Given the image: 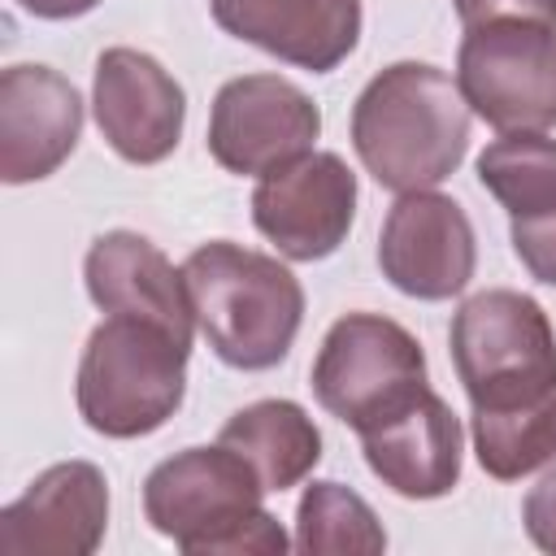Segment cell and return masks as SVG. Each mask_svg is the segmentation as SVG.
I'll return each mask as SVG.
<instances>
[{"mask_svg": "<svg viewBox=\"0 0 556 556\" xmlns=\"http://www.w3.org/2000/svg\"><path fill=\"white\" fill-rule=\"evenodd\" d=\"M308 382L317 404L356 434L400 417L430 391L417 334L382 313H343L326 330Z\"/></svg>", "mask_w": 556, "mask_h": 556, "instance_id": "6", "label": "cell"}, {"mask_svg": "<svg viewBox=\"0 0 556 556\" xmlns=\"http://www.w3.org/2000/svg\"><path fill=\"white\" fill-rule=\"evenodd\" d=\"M213 22L308 74L343 65L361 39V0H208Z\"/></svg>", "mask_w": 556, "mask_h": 556, "instance_id": "14", "label": "cell"}, {"mask_svg": "<svg viewBox=\"0 0 556 556\" xmlns=\"http://www.w3.org/2000/svg\"><path fill=\"white\" fill-rule=\"evenodd\" d=\"M460 26H478V22H543L556 26V0H452Z\"/></svg>", "mask_w": 556, "mask_h": 556, "instance_id": "22", "label": "cell"}, {"mask_svg": "<svg viewBox=\"0 0 556 556\" xmlns=\"http://www.w3.org/2000/svg\"><path fill=\"white\" fill-rule=\"evenodd\" d=\"M83 135V100L52 65L0 70V178L9 187L56 174Z\"/></svg>", "mask_w": 556, "mask_h": 556, "instance_id": "13", "label": "cell"}, {"mask_svg": "<svg viewBox=\"0 0 556 556\" xmlns=\"http://www.w3.org/2000/svg\"><path fill=\"white\" fill-rule=\"evenodd\" d=\"M521 521H526V534L539 552H552L556 556V465L530 486L526 504H521Z\"/></svg>", "mask_w": 556, "mask_h": 556, "instance_id": "23", "label": "cell"}, {"mask_svg": "<svg viewBox=\"0 0 556 556\" xmlns=\"http://www.w3.org/2000/svg\"><path fill=\"white\" fill-rule=\"evenodd\" d=\"M300 552H361L374 556L387 547V530L378 513L343 482H308L295 508Z\"/></svg>", "mask_w": 556, "mask_h": 556, "instance_id": "19", "label": "cell"}, {"mask_svg": "<svg viewBox=\"0 0 556 556\" xmlns=\"http://www.w3.org/2000/svg\"><path fill=\"white\" fill-rule=\"evenodd\" d=\"M109 530V482L91 460L48 465L0 508L4 556H91Z\"/></svg>", "mask_w": 556, "mask_h": 556, "instance_id": "12", "label": "cell"}, {"mask_svg": "<svg viewBox=\"0 0 556 556\" xmlns=\"http://www.w3.org/2000/svg\"><path fill=\"white\" fill-rule=\"evenodd\" d=\"M87 295L100 313H130L161 321L178 334H195V313L187 300L182 269L143 235L135 230H104L91 239L83 261Z\"/></svg>", "mask_w": 556, "mask_h": 556, "instance_id": "16", "label": "cell"}, {"mask_svg": "<svg viewBox=\"0 0 556 556\" xmlns=\"http://www.w3.org/2000/svg\"><path fill=\"white\" fill-rule=\"evenodd\" d=\"M217 443L235 447L256 469L269 495L300 486L321 460V430L295 400H256L239 408L222 426Z\"/></svg>", "mask_w": 556, "mask_h": 556, "instance_id": "17", "label": "cell"}, {"mask_svg": "<svg viewBox=\"0 0 556 556\" xmlns=\"http://www.w3.org/2000/svg\"><path fill=\"white\" fill-rule=\"evenodd\" d=\"M473 452L478 465L500 482H517L556 460V391L517 413L473 417Z\"/></svg>", "mask_w": 556, "mask_h": 556, "instance_id": "20", "label": "cell"}, {"mask_svg": "<svg viewBox=\"0 0 556 556\" xmlns=\"http://www.w3.org/2000/svg\"><path fill=\"white\" fill-rule=\"evenodd\" d=\"M513 252L517 261L530 269V278L556 287V213H539V217H513Z\"/></svg>", "mask_w": 556, "mask_h": 556, "instance_id": "21", "label": "cell"}, {"mask_svg": "<svg viewBox=\"0 0 556 556\" xmlns=\"http://www.w3.org/2000/svg\"><path fill=\"white\" fill-rule=\"evenodd\" d=\"M478 182L508 217L556 213V139L543 130H508L478 152Z\"/></svg>", "mask_w": 556, "mask_h": 556, "instance_id": "18", "label": "cell"}, {"mask_svg": "<svg viewBox=\"0 0 556 556\" xmlns=\"http://www.w3.org/2000/svg\"><path fill=\"white\" fill-rule=\"evenodd\" d=\"M191 339L130 313H104L78 356V417L104 439L161 430L187 395Z\"/></svg>", "mask_w": 556, "mask_h": 556, "instance_id": "4", "label": "cell"}, {"mask_svg": "<svg viewBox=\"0 0 556 556\" xmlns=\"http://www.w3.org/2000/svg\"><path fill=\"white\" fill-rule=\"evenodd\" d=\"M352 217L356 174L334 152H308L252 191V222L287 261H326L348 239Z\"/></svg>", "mask_w": 556, "mask_h": 556, "instance_id": "10", "label": "cell"}, {"mask_svg": "<svg viewBox=\"0 0 556 556\" xmlns=\"http://www.w3.org/2000/svg\"><path fill=\"white\" fill-rule=\"evenodd\" d=\"M182 282L217 361L243 374L287 361L304 321V287L278 256L213 239L182 261Z\"/></svg>", "mask_w": 556, "mask_h": 556, "instance_id": "3", "label": "cell"}, {"mask_svg": "<svg viewBox=\"0 0 556 556\" xmlns=\"http://www.w3.org/2000/svg\"><path fill=\"white\" fill-rule=\"evenodd\" d=\"M352 148L369 178L395 195L452 178L469 148V104L430 61H395L352 104Z\"/></svg>", "mask_w": 556, "mask_h": 556, "instance_id": "1", "label": "cell"}, {"mask_svg": "<svg viewBox=\"0 0 556 556\" xmlns=\"http://www.w3.org/2000/svg\"><path fill=\"white\" fill-rule=\"evenodd\" d=\"M447 343L473 417L517 413L556 391V330L534 295L513 287L469 295L452 317Z\"/></svg>", "mask_w": 556, "mask_h": 556, "instance_id": "5", "label": "cell"}, {"mask_svg": "<svg viewBox=\"0 0 556 556\" xmlns=\"http://www.w3.org/2000/svg\"><path fill=\"white\" fill-rule=\"evenodd\" d=\"M456 87L500 135L556 126V26L513 17L465 26Z\"/></svg>", "mask_w": 556, "mask_h": 556, "instance_id": "7", "label": "cell"}, {"mask_svg": "<svg viewBox=\"0 0 556 556\" xmlns=\"http://www.w3.org/2000/svg\"><path fill=\"white\" fill-rule=\"evenodd\" d=\"M265 482L226 443L182 447L143 482V517L187 556H278L295 547L265 508Z\"/></svg>", "mask_w": 556, "mask_h": 556, "instance_id": "2", "label": "cell"}, {"mask_svg": "<svg viewBox=\"0 0 556 556\" xmlns=\"http://www.w3.org/2000/svg\"><path fill=\"white\" fill-rule=\"evenodd\" d=\"M478 239L469 213L443 191H404L378 235L382 278L413 300H452L469 287Z\"/></svg>", "mask_w": 556, "mask_h": 556, "instance_id": "9", "label": "cell"}, {"mask_svg": "<svg viewBox=\"0 0 556 556\" xmlns=\"http://www.w3.org/2000/svg\"><path fill=\"white\" fill-rule=\"evenodd\" d=\"M369 473L404 500H439L460 482L465 430L443 395L426 391L400 417L361 434Z\"/></svg>", "mask_w": 556, "mask_h": 556, "instance_id": "15", "label": "cell"}, {"mask_svg": "<svg viewBox=\"0 0 556 556\" xmlns=\"http://www.w3.org/2000/svg\"><path fill=\"white\" fill-rule=\"evenodd\" d=\"M321 109L291 78L239 74L222 83L208 113V152L222 169L265 178L313 152Z\"/></svg>", "mask_w": 556, "mask_h": 556, "instance_id": "8", "label": "cell"}, {"mask_svg": "<svg viewBox=\"0 0 556 556\" xmlns=\"http://www.w3.org/2000/svg\"><path fill=\"white\" fill-rule=\"evenodd\" d=\"M30 17H43V22H70V17H83L91 13L100 0H17Z\"/></svg>", "mask_w": 556, "mask_h": 556, "instance_id": "24", "label": "cell"}, {"mask_svg": "<svg viewBox=\"0 0 556 556\" xmlns=\"http://www.w3.org/2000/svg\"><path fill=\"white\" fill-rule=\"evenodd\" d=\"M91 109L104 143L130 165L165 161L187 122V96L178 78L139 48H104L96 56Z\"/></svg>", "mask_w": 556, "mask_h": 556, "instance_id": "11", "label": "cell"}]
</instances>
